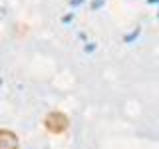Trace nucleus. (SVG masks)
<instances>
[{
  "label": "nucleus",
  "mask_w": 159,
  "mask_h": 149,
  "mask_svg": "<svg viewBox=\"0 0 159 149\" xmlns=\"http://www.w3.org/2000/svg\"><path fill=\"white\" fill-rule=\"evenodd\" d=\"M149 2H151V4H155V2H159V0H149Z\"/></svg>",
  "instance_id": "1"
}]
</instances>
